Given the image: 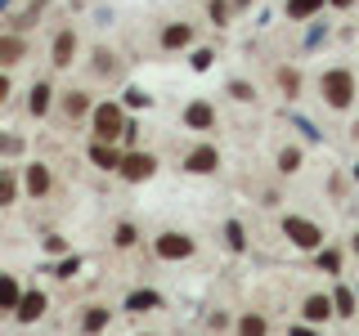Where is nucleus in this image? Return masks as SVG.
<instances>
[{"mask_svg": "<svg viewBox=\"0 0 359 336\" xmlns=\"http://www.w3.org/2000/svg\"><path fill=\"white\" fill-rule=\"evenodd\" d=\"M355 94H359V81H355L351 67H346V63L323 67V76H319V99H323V108L346 112V108L355 104Z\"/></svg>", "mask_w": 359, "mask_h": 336, "instance_id": "obj_1", "label": "nucleus"}, {"mask_svg": "<svg viewBox=\"0 0 359 336\" xmlns=\"http://www.w3.org/2000/svg\"><path fill=\"white\" fill-rule=\"evenodd\" d=\"M90 126H95V139H121L126 134V104H95V112H90Z\"/></svg>", "mask_w": 359, "mask_h": 336, "instance_id": "obj_2", "label": "nucleus"}, {"mask_svg": "<svg viewBox=\"0 0 359 336\" xmlns=\"http://www.w3.org/2000/svg\"><path fill=\"white\" fill-rule=\"evenodd\" d=\"M153 171H157V157H153V153H126V157H121V166H117V175L130 179V184L153 179Z\"/></svg>", "mask_w": 359, "mask_h": 336, "instance_id": "obj_3", "label": "nucleus"}, {"mask_svg": "<svg viewBox=\"0 0 359 336\" xmlns=\"http://www.w3.org/2000/svg\"><path fill=\"white\" fill-rule=\"evenodd\" d=\"M216 166H220L216 144H198V148H189V153H184V171H189V175H211Z\"/></svg>", "mask_w": 359, "mask_h": 336, "instance_id": "obj_4", "label": "nucleus"}, {"mask_svg": "<svg viewBox=\"0 0 359 336\" xmlns=\"http://www.w3.org/2000/svg\"><path fill=\"white\" fill-rule=\"evenodd\" d=\"M76 50H81V41H76V31H72V27H63L59 36H54V45H50V63H54V67H72Z\"/></svg>", "mask_w": 359, "mask_h": 336, "instance_id": "obj_5", "label": "nucleus"}, {"mask_svg": "<svg viewBox=\"0 0 359 336\" xmlns=\"http://www.w3.org/2000/svg\"><path fill=\"white\" fill-rule=\"evenodd\" d=\"M157 45H162L166 54L189 50V45H194V22H166V27H162V36H157Z\"/></svg>", "mask_w": 359, "mask_h": 336, "instance_id": "obj_6", "label": "nucleus"}, {"mask_svg": "<svg viewBox=\"0 0 359 336\" xmlns=\"http://www.w3.org/2000/svg\"><path fill=\"white\" fill-rule=\"evenodd\" d=\"M283 233H287V238L297 242V246H306V251H314V246L323 242V233L314 229L310 220H297V216H287V220H283Z\"/></svg>", "mask_w": 359, "mask_h": 336, "instance_id": "obj_7", "label": "nucleus"}, {"mask_svg": "<svg viewBox=\"0 0 359 336\" xmlns=\"http://www.w3.org/2000/svg\"><path fill=\"white\" fill-rule=\"evenodd\" d=\"M157 255H162V260H184V255H194V242H189L184 233H162V238H157Z\"/></svg>", "mask_w": 359, "mask_h": 336, "instance_id": "obj_8", "label": "nucleus"}, {"mask_svg": "<svg viewBox=\"0 0 359 336\" xmlns=\"http://www.w3.org/2000/svg\"><path fill=\"white\" fill-rule=\"evenodd\" d=\"M184 126L189 130H211L216 126V108H211L207 99H194V104L184 108Z\"/></svg>", "mask_w": 359, "mask_h": 336, "instance_id": "obj_9", "label": "nucleus"}, {"mask_svg": "<svg viewBox=\"0 0 359 336\" xmlns=\"http://www.w3.org/2000/svg\"><path fill=\"white\" fill-rule=\"evenodd\" d=\"M27 59V41L18 36V31H9V36H0V67H14Z\"/></svg>", "mask_w": 359, "mask_h": 336, "instance_id": "obj_10", "label": "nucleus"}, {"mask_svg": "<svg viewBox=\"0 0 359 336\" xmlns=\"http://www.w3.org/2000/svg\"><path fill=\"white\" fill-rule=\"evenodd\" d=\"M90 162H95L99 171H117V166H121V153L112 148L108 139H95V144H90Z\"/></svg>", "mask_w": 359, "mask_h": 336, "instance_id": "obj_11", "label": "nucleus"}, {"mask_svg": "<svg viewBox=\"0 0 359 336\" xmlns=\"http://www.w3.org/2000/svg\"><path fill=\"white\" fill-rule=\"evenodd\" d=\"M323 5H328V0H287V5H283V14H287L292 22H310V18L319 14Z\"/></svg>", "mask_w": 359, "mask_h": 336, "instance_id": "obj_12", "label": "nucleus"}, {"mask_svg": "<svg viewBox=\"0 0 359 336\" xmlns=\"http://www.w3.org/2000/svg\"><path fill=\"white\" fill-rule=\"evenodd\" d=\"M50 94H54L50 81H36V85H32V94H27V112H32V117H45V112H50Z\"/></svg>", "mask_w": 359, "mask_h": 336, "instance_id": "obj_13", "label": "nucleus"}, {"mask_svg": "<svg viewBox=\"0 0 359 336\" xmlns=\"http://www.w3.org/2000/svg\"><path fill=\"white\" fill-rule=\"evenodd\" d=\"M63 112H67V117H86V112H90V94H86V90H67V94H63Z\"/></svg>", "mask_w": 359, "mask_h": 336, "instance_id": "obj_14", "label": "nucleus"}, {"mask_svg": "<svg viewBox=\"0 0 359 336\" xmlns=\"http://www.w3.org/2000/svg\"><path fill=\"white\" fill-rule=\"evenodd\" d=\"M41 309H45V296H41V291L22 296V300H18V323H32V318H41Z\"/></svg>", "mask_w": 359, "mask_h": 336, "instance_id": "obj_15", "label": "nucleus"}, {"mask_svg": "<svg viewBox=\"0 0 359 336\" xmlns=\"http://www.w3.org/2000/svg\"><path fill=\"white\" fill-rule=\"evenodd\" d=\"M278 90H283V99L301 94V72H297V67H278Z\"/></svg>", "mask_w": 359, "mask_h": 336, "instance_id": "obj_16", "label": "nucleus"}, {"mask_svg": "<svg viewBox=\"0 0 359 336\" xmlns=\"http://www.w3.org/2000/svg\"><path fill=\"white\" fill-rule=\"evenodd\" d=\"M27 188H32V197H41V193H50V171L36 162V166H27Z\"/></svg>", "mask_w": 359, "mask_h": 336, "instance_id": "obj_17", "label": "nucleus"}, {"mask_svg": "<svg viewBox=\"0 0 359 336\" xmlns=\"http://www.w3.org/2000/svg\"><path fill=\"white\" fill-rule=\"evenodd\" d=\"M328 314H332V300H328V296H310V300H306V318H310V323H323Z\"/></svg>", "mask_w": 359, "mask_h": 336, "instance_id": "obj_18", "label": "nucleus"}, {"mask_svg": "<svg viewBox=\"0 0 359 336\" xmlns=\"http://www.w3.org/2000/svg\"><path fill=\"white\" fill-rule=\"evenodd\" d=\"M301 162H306V157H301V148H283V153H278V171H283V175H297Z\"/></svg>", "mask_w": 359, "mask_h": 336, "instance_id": "obj_19", "label": "nucleus"}, {"mask_svg": "<svg viewBox=\"0 0 359 336\" xmlns=\"http://www.w3.org/2000/svg\"><path fill=\"white\" fill-rule=\"evenodd\" d=\"M14 300H18L14 278H9V274H0V309H14Z\"/></svg>", "mask_w": 359, "mask_h": 336, "instance_id": "obj_20", "label": "nucleus"}, {"mask_svg": "<svg viewBox=\"0 0 359 336\" xmlns=\"http://www.w3.org/2000/svg\"><path fill=\"white\" fill-rule=\"evenodd\" d=\"M153 305H157L153 291H135V296L126 300V309H135V314H140V309H153Z\"/></svg>", "mask_w": 359, "mask_h": 336, "instance_id": "obj_21", "label": "nucleus"}, {"mask_svg": "<svg viewBox=\"0 0 359 336\" xmlns=\"http://www.w3.org/2000/svg\"><path fill=\"white\" fill-rule=\"evenodd\" d=\"M207 14H211V22H216V27H224V22H229V5H224V0H211Z\"/></svg>", "mask_w": 359, "mask_h": 336, "instance_id": "obj_22", "label": "nucleus"}, {"mask_svg": "<svg viewBox=\"0 0 359 336\" xmlns=\"http://www.w3.org/2000/svg\"><path fill=\"white\" fill-rule=\"evenodd\" d=\"M243 336H265V318H261V314H247V318H243Z\"/></svg>", "mask_w": 359, "mask_h": 336, "instance_id": "obj_23", "label": "nucleus"}, {"mask_svg": "<svg viewBox=\"0 0 359 336\" xmlns=\"http://www.w3.org/2000/svg\"><path fill=\"white\" fill-rule=\"evenodd\" d=\"M229 94L238 99V104H252V99H256V90L247 85V81H229Z\"/></svg>", "mask_w": 359, "mask_h": 336, "instance_id": "obj_24", "label": "nucleus"}, {"mask_svg": "<svg viewBox=\"0 0 359 336\" xmlns=\"http://www.w3.org/2000/svg\"><path fill=\"white\" fill-rule=\"evenodd\" d=\"M9 202H14V175L0 171V206H9Z\"/></svg>", "mask_w": 359, "mask_h": 336, "instance_id": "obj_25", "label": "nucleus"}, {"mask_svg": "<svg viewBox=\"0 0 359 336\" xmlns=\"http://www.w3.org/2000/svg\"><path fill=\"white\" fill-rule=\"evenodd\" d=\"M121 104H126V108H149V94H144L140 85H130V90H126V99H121Z\"/></svg>", "mask_w": 359, "mask_h": 336, "instance_id": "obj_26", "label": "nucleus"}, {"mask_svg": "<svg viewBox=\"0 0 359 336\" xmlns=\"http://www.w3.org/2000/svg\"><path fill=\"white\" fill-rule=\"evenodd\" d=\"M104 323H108V309H90L86 314V332H99Z\"/></svg>", "mask_w": 359, "mask_h": 336, "instance_id": "obj_27", "label": "nucleus"}, {"mask_svg": "<svg viewBox=\"0 0 359 336\" xmlns=\"http://www.w3.org/2000/svg\"><path fill=\"white\" fill-rule=\"evenodd\" d=\"M112 67H117V63H112V54H108V50H99V54H95V72H99V76H108Z\"/></svg>", "mask_w": 359, "mask_h": 336, "instance_id": "obj_28", "label": "nucleus"}, {"mask_svg": "<svg viewBox=\"0 0 359 336\" xmlns=\"http://www.w3.org/2000/svg\"><path fill=\"white\" fill-rule=\"evenodd\" d=\"M211 59H216V50H198V54H194V67H198V72H207Z\"/></svg>", "mask_w": 359, "mask_h": 336, "instance_id": "obj_29", "label": "nucleus"}, {"mask_svg": "<svg viewBox=\"0 0 359 336\" xmlns=\"http://www.w3.org/2000/svg\"><path fill=\"white\" fill-rule=\"evenodd\" d=\"M18 148H22L18 134H0V153H18Z\"/></svg>", "mask_w": 359, "mask_h": 336, "instance_id": "obj_30", "label": "nucleus"}, {"mask_svg": "<svg viewBox=\"0 0 359 336\" xmlns=\"http://www.w3.org/2000/svg\"><path fill=\"white\" fill-rule=\"evenodd\" d=\"M135 242V229L130 224H117V246H130Z\"/></svg>", "mask_w": 359, "mask_h": 336, "instance_id": "obj_31", "label": "nucleus"}, {"mask_svg": "<svg viewBox=\"0 0 359 336\" xmlns=\"http://www.w3.org/2000/svg\"><path fill=\"white\" fill-rule=\"evenodd\" d=\"M351 305H355V300H351V291H337V314H355Z\"/></svg>", "mask_w": 359, "mask_h": 336, "instance_id": "obj_32", "label": "nucleus"}, {"mask_svg": "<svg viewBox=\"0 0 359 336\" xmlns=\"http://www.w3.org/2000/svg\"><path fill=\"white\" fill-rule=\"evenodd\" d=\"M319 265H323V269H332V274H337V265H341V255H337V251H323V255H319Z\"/></svg>", "mask_w": 359, "mask_h": 336, "instance_id": "obj_33", "label": "nucleus"}, {"mask_svg": "<svg viewBox=\"0 0 359 336\" xmlns=\"http://www.w3.org/2000/svg\"><path fill=\"white\" fill-rule=\"evenodd\" d=\"M224 233H229V246H243V229H238V224H224Z\"/></svg>", "mask_w": 359, "mask_h": 336, "instance_id": "obj_34", "label": "nucleus"}, {"mask_svg": "<svg viewBox=\"0 0 359 336\" xmlns=\"http://www.w3.org/2000/svg\"><path fill=\"white\" fill-rule=\"evenodd\" d=\"M9 90H14V85H9V76L0 72V104H5V99H9Z\"/></svg>", "mask_w": 359, "mask_h": 336, "instance_id": "obj_35", "label": "nucleus"}, {"mask_svg": "<svg viewBox=\"0 0 359 336\" xmlns=\"http://www.w3.org/2000/svg\"><path fill=\"white\" fill-rule=\"evenodd\" d=\"M332 9H355V0H328Z\"/></svg>", "mask_w": 359, "mask_h": 336, "instance_id": "obj_36", "label": "nucleus"}, {"mask_svg": "<svg viewBox=\"0 0 359 336\" xmlns=\"http://www.w3.org/2000/svg\"><path fill=\"white\" fill-rule=\"evenodd\" d=\"M292 336H314V332H306V328H292Z\"/></svg>", "mask_w": 359, "mask_h": 336, "instance_id": "obj_37", "label": "nucleus"}, {"mask_svg": "<svg viewBox=\"0 0 359 336\" xmlns=\"http://www.w3.org/2000/svg\"><path fill=\"white\" fill-rule=\"evenodd\" d=\"M351 139H359V121H355V126H351Z\"/></svg>", "mask_w": 359, "mask_h": 336, "instance_id": "obj_38", "label": "nucleus"}, {"mask_svg": "<svg viewBox=\"0 0 359 336\" xmlns=\"http://www.w3.org/2000/svg\"><path fill=\"white\" fill-rule=\"evenodd\" d=\"M355 251H359V233H355Z\"/></svg>", "mask_w": 359, "mask_h": 336, "instance_id": "obj_39", "label": "nucleus"}, {"mask_svg": "<svg viewBox=\"0 0 359 336\" xmlns=\"http://www.w3.org/2000/svg\"><path fill=\"white\" fill-rule=\"evenodd\" d=\"M355 179H359V162H355Z\"/></svg>", "mask_w": 359, "mask_h": 336, "instance_id": "obj_40", "label": "nucleus"}]
</instances>
